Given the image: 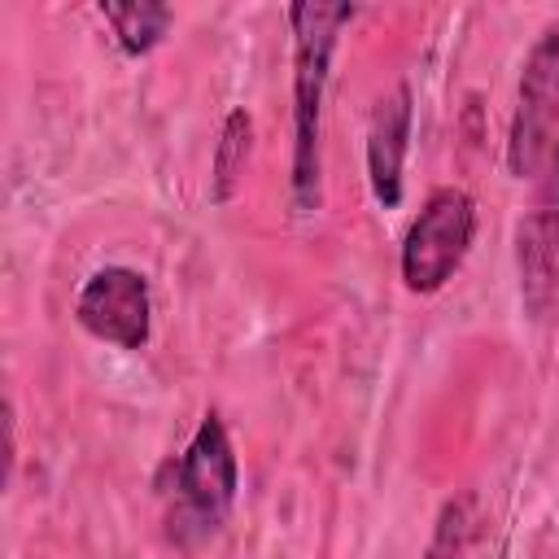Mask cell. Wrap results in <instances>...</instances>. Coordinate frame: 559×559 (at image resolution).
I'll return each instance as SVG.
<instances>
[{"mask_svg": "<svg viewBox=\"0 0 559 559\" xmlns=\"http://www.w3.org/2000/svg\"><path fill=\"white\" fill-rule=\"evenodd\" d=\"M358 4L297 0L288 4L293 31V153H288V205L293 214H319L323 205V96L341 26Z\"/></svg>", "mask_w": 559, "mask_h": 559, "instance_id": "obj_1", "label": "cell"}, {"mask_svg": "<svg viewBox=\"0 0 559 559\" xmlns=\"http://www.w3.org/2000/svg\"><path fill=\"white\" fill-rule=\"evenodd\" d=\"M507 170L533 183L524 218L559 231V22H550L524 57L507 131Z\"/></svg>", "mask_w": 559, "mask_h": 559, "instance_id": "obj_2", "label": "cell"}, {"mask_svg": "<svg viewBox=\"0 0 559 559\" xmlns=\"http://www.w3.org/2000/svg\"><path fill=\"white\" fill-rule=\"evenodd\" d=\"M170 476H175V489H170V511H166V537L179 550H197L223 533L236 507V489H240L236 445L218 411L201 415L188 450L170 463Z\"/></svg>", "mask_w": 559, "mask_h": 559, "instance_id": "obj_3", "label": "cell"}, {"mask_svg": "<svg viewBox=\"0 0 559 559\" xmlns=\"http://www.w3.org/2000/svg\"><path fill=\"white\" fill-rule=\"evenodd\" d=\"M472 240H476V201L463 188H432L402 236L397 271L406 293L415 297L441 293L467 262Z\"/></svg>", "mask_w": 559, "mask_h": 559, "instance_id": "obj_4", "label": "cell"}, {"mask_svg": "<svg viewBox=\"0 0 559 559\" xmlns=\"http://www.w3.org/2000/svg\"><path fill=\"white\" fill-rule=\"evenodd\" d=\"M74 323L114 349H127V354L144 349L153 336L148 275L135 266H122V262L96 266L74 297Z\"/></svg>", "mask_w": 559, "mask_h": 559, "instance_id": "obj_5", "label": "cell"}, {"mask_svg": "<svg viewBox=\"0 0 559 559\" xmlns=\"http://www.w3.org/2000/svg\"><path fill=\"white\" fill-rule=\"evenodd\" d=\"M411 122H415V96L411 83H393L367 118V183L380 210L402 205V166L411 148Z\"/></svg>", "mask_w": 559, "mask_h": 559, "instance_id": "obj_6", "label": "cell"}, {"mask_svg": "<svg viewBox=\"0 0 559 559\" xmlns=\"http://www.w3.org/2000/svg\"><path fill=\"white\" fill-rule=\"evenodd\" d=\"M96 13L109 22V31H114V39L127 57L153 52L166 39L170 22H175V13L157 0H100Z\"/></svg>", "mask_w": 559, "mask_h": 559, "instance_id": "obj_7", "label": "cell"}, {"mask_svg": "<svg viewBox=\"0 0 559 559\" xmlns=\"http://www.w3.org/2000/svg\"><path fill=\"white\" fill-rule=\"evenodd\" d=\"M249 153H253V114L245 105H236L227 118H223V131H218V144H214V162H210V175H214V201L227 205L245 179V166H249Z\"/></svg>", "mask_w": 559, "mask_h": 559, "instance_id": "obj_8", "label": "cell"}, {"mask_svg": "<svg viewBox=\"0 0 559 559\" xmlns=\"http://www.w3.org/2000/svg\"><path fill=\"white\" fill-rule=\"evenodd\" d=\"M472 533H476V493H459L441 507L424 559H463Z\"/></svg>", "mask_w": 559, "mask_h": 559, "instance_id": "obj_9", "label": "cell"}]
</instances>
